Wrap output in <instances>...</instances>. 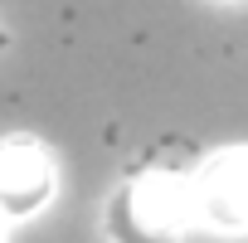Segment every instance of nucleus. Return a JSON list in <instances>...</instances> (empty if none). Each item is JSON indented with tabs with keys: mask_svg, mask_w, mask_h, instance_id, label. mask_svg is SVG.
Segmentation results:
<instances>
[{
	"mask_svg": "<svg viewBox=\"0 0 248 243\" xmlns=\"http://www.w3.org/2000/svg\"><path fill=\"white\" fill-rule=\"evenodd\" d=\"M190 224V180L161 166L127 175L102 204V228L112 243H175Z\"/></svg>",
	"mask_w": 248,
	"mask_h": 243,
	"instance_id": "obj_1",
	"label": "nucleus"
},
{
	"mask_svg": "<svg viewBox=\"0 0 248 243\" xmlns=\"http://www.w3.org/2000/svg\"><path fill=\"white\" fill-rule=\"evenodd\" d=\"M59 190V166L39 137H0V219L20 224L49 209Z\"/></svg>",
	"mask_w": 248,
	"mask_h": 243,
	"instance_id": "obj_2",
	"label": "nucleus"
},
{
	"mask_svg": "<svg viewBox=\"0 0 248 243\" xmlns=\"http://www.w3.org/2000/svg\"><path fill=\"white\" fill-rule=\"evenodd\" d=\"M190 209L219 233H248V146L214 151L190 175Z\"/></svg>",
	"mask_w": 248,
	"mask_h": 243,
	"instance_id": "obj_3",
	"label": "nucleus"
},
{
	"mask_svg": "<svg viewBox=\"0 0 248 243\" xmlns=\"http://www.w3.org/2000/svg\"><path fill=\"white\" fill-rule=\"evenodd\" d=\"M5 228H10V224H5V219H0V243H5Z\"/></svg>",
	"mask_w": 248,
	"mask_h": 243,
	"instance_id": "obj_4",
	"label": "nucleus"
}]
</instances>
